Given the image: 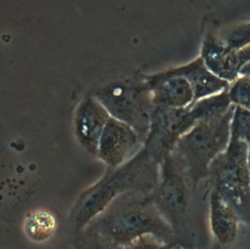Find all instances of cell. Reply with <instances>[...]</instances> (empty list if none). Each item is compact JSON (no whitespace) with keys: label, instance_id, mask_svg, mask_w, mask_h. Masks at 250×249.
I'll list each match as a JSON object with an SVG mask.
<instances>
[{"label":"cell","instance_id":"obj_1","mask_svg":"<svg viewBox=\"0 0 250 249\" xmlns=\"http://www.w3.org/2000/svg\"><path fill=\"white\" fill-rule=\"evenodd\" d=\"M160 165L144 146L121 166L106 168L104 175L76 199L69 213V223L78 232L117 196L129 191L151 192L158 184Z\"/></svg>","mask_w":250,"mask_h":249},{"label":"cell","instance_id":"obj_2","mask_svg":"<svg viewBox=\"0 0 250 249\" xmlns=\"http://www.w3.org/2000/svg\"><path fill=\"white\" fill-rule=\"evenodd\" d=\"M150 193L129 191L117 196L88 226L118 249L144 235H152L165 243H178L174 229L158 211Z\"/></svg>","mask_w":250,"mask_h":249},{"label":"cell","instance_id":"obj_3","mask_svg":"<svg viewBox=\"0 0 250 249\" xmlns=\"http://www.w3.org/2000/svg\"><path fill=\"white\" fill-rule=\"evenodd\" d=\"M233 108L234 104L221 116L197 122L176 145L175 150L185 161L192 192L208 178L210 164L229 143Z\"/></svg>","mask_w":250,"mask_h":249},{"label":"cell","instance_id":"obj_4","mask_svg":"<svg viewBox=\"0 0 250 249\" xmlns=\"http://www.w3.org/2000/svg\"><path fill=\"white\" fill-rule=\"evenodd\" d=\"M207 180L240 221L250 223L249 145L229 140L226 150L210 164Z\"/></svg>","mask_w":250,"mask_h":249},{"label":"cell","instance_id":"obj_5","mask_svg":"<svg viewBox=\"0 0 250 249\" xmlns=\"http://www.w3.org/2000/svg\"><path fill=\"white\" fill-rule=\"evenodd\" d=\"M92 95L101 102L111 117L128 124L145 142L154 104L142 78L114 81L97 88Z\"/></svg>","mask_w":250,"mask_h":249},{"label":"cell","instance_id":"obj_6","mask_svg":"<svg viewBox=\"0 0 250 249\" xmlns=\"http://www.w3.org/2000/svg\"><path fill=\"white\" fill-rule=\"evenodd\" d=\"M159 165V181L150 195L178 240L187 222L191 186L185 161L175 149Z\"/></svg>","mask_w":250,"mask_h":249},{"label":"cell","instance_id":"obj_7","mask_svg":"<svg viewBox=\"0 0 250 249\" xmlns=\"http://www.w3.org/2000/svg\"><path fill=\"white\" fill-rule=\"evenodd\" d=\"M195 124L188 106L182 108L154 106L149 130L143 146L160 164L174 151L182 136Z\"/></svg>","mask_w":250,"mask_h":249},{"label":"cell","instance_id":"obj_8","mask_svg":"<svg viewBox=\"0 0 250 249\" xmlns=\"http://www.w3.org/2000/svg\"><path fill=\"white\" fill-rule=\"evenodd\" d=\"M143 145V140L132 127L110 116L101 136L97 157L106 168L114 169L131 159Z\"/></svg>","mask_w":250,"mask_h":249},{"label":"cell","instance_id":"obj_9","mask_svg":"<svg viewBox=\"0 0 250 249\" xmlns=\"http://www.w3.org/2000/svg\"><path fill=\"white\" fill-rule=\"evenodd\" d=\"M110 115L101 102L92 94L77 104L72 121V130L78 144L89 154H98L99 143Z\"/></svg>","mask_w":250,"mask_h":249},{"label":"cell","instance_id":"obj_10","mask_svg":"<svg viewBox=\"0 0 250 249\" xmlns=\"http://www.w3.org/2000/svg\"><path fill=\"white\" fill-rule=\"evenodd\" d=\"M141 78L150 92L154 106L182 108L193 103V90L188 80L168 69L144 74Z\"/></svg>","mask_w":250,"mask_h":249},{"label":"cell","instance_id":"obj_11","mask_svg":"<svg viewBox=\"0 0 250 249\" xmlns=\"http://www.w3.org/2000/svg\"><path fill=\"white\" fill-rule=\"evenodd\" d=\"M199 56L206 66L223 80L231 83L240 75L242 63L238 50L229 47L212 33H208L203 39Z\"/></svg>","mask_w":250,"mask_h":249},{"label":"cell","instance_id":"obj_12","mask_svg":"<svg viewBox=\"0 0 250 249\" xmlns=\"http://www.w3.org/2000/svg\"><path fill=\"white\" fill-rule=\"evenodd\" d=\"M168 71L188 80L193 90V102L228 90L230 85L229 82L215 75L200 56L182 65L168 68Z\"/></svg>","mask_w":250,"mask_h":249},{"label":"cell","instance_id":"obj_13","mask_svg":"<svg viewBox=\"0 0 250 249\" xmlns=\"http://www.w3.org/2000/svg\"><path fill=\"white\" fill-rule=\"evenodd\" d=\"M209 221L217 243L227 246L234 241L241 221L236 212L212 188L209 195Z\"/></svg>","mask_w":250,"mask_h":249},{"label":"cell","instance_id":"obj_14","mask_svg":"<svg viewBox=\"0 0 250 249\" xmlns=\"http://www.w3.org/2000/svg\"><path fill=\"white\" fill-rule=\"evenodd\" d=\"M58 225V218L55 213L46 208H37L25 216L22 228L29 240L40 243L55 234Z\"/></svg>","mask_w":250,"mask_h":249},{"label":"cell","instance_id":"obj_15","mask_svg":"<svg viewBox=\"0 0 250 249\" xmlns=\"http://www.w3.org/2000/svg\"><path fill=\"white\" fill-rule=\"evenodd\" d=\"M233 104L230 102L228 90L200 99L188 105L191 116L197 123L225 114Z\"/></svg>","mask_w":250,"mask_h":249},{"label":"cell","instance_id":"obj_16","mask_svg":"<svg viewBox=\"0 0 250 249\" xmlns=\"http://www.w3.org/2000/svg\"><path fill=\"white\" fill-rule=\"evenodd\" d=\"M74 249H118L110 240L90 226L75 233Z\"/></svg>","mask_w":250,"mask_h":249},{"label":"cell","instance_id":"obj_17","mask_svg":"<svg viewBox=\"0 0 250 249\" xmlns=\"http://www.w3.org/2000/svg\"><path fill=\"white\" fill-rule=\"evenodd\" d=\"M229 140L241 141L250 145V110L234 105L230 120Z\"/></svg>","mask_w":250,"mask_h":249},{"label":"cell","instance_id":"obj_18","mask_svg":"<svg viewBox=\"0 0 250 249\" xmlns=\"http://www.w3.org/2000/svg\"><path fill=\"white\" fill-rule=\"evenodd\" d=\"M228 93L230 102L234 105H239L250 110V76L240 74L230 83Z\"/></svg>","mask_w":250,"mask_h":249},{"label":"cell","instance_id":"obj_19","mask_svg":"<svg viewBox=\"0 0 250 249\" xmlns=\"http://www.w3.org/2000/svg\"><path fill=\"white\" fill-rule=\"evenodd\" d=\"M223 40L229 47L236 50L250 44V22H244L234 26Z\"/></svg>","mask_w":250,"mask_h":249},{"label":"cell","instance_id":"obj_20","mask_svg":"<svg viewBox=\"0 0 250 249\" xmlns=\"http://www.w3.org/2000/svg\"><path fill=\"white\" fill-rule=\"evenodd\" d=\"M178 243H165L152 235H144L120 249H175Z\"/></svg>","mask_w":250,"mask_h":249},{"label":"cell","instance_id":"obj_21","mask_svg":"<svg viewBox=\"0 0 250 249\" xmlns=\"http://www.w3.org/2000/svg\"><path fill=\"white\" fill-rule=\"evenodd\" d=\"M238 56L240 59V62L243 64L247 63L250 62V44L242 47L241 49L238 50Z\"/></svg>","mask_w":250,"mask_h":249},{"label":"cell","instance_id":"obj_22","mask_svg":"<svg viewBox=\"0 0 250 249\" xmlns=\"http://www.w3.org/2000/svg\"><path fill=\"white\" fill-rule=\"evenodd\" d=\"M240 74H243V75H249V76H250V62L242 65L241 70H240Z\"/></svg>","mask_w":250,"mask_h":249},{"label":"cell","instance_id":"obj_23","mask_svg":"<svg viewBox=\"0 0 250 249\" xmlns=\"http://www.w3.org/2000/svg\"><path fill=\"white\" fill-rule=\"evenodd\" d=\"M249 168H250V145H249Z\"/></svg>","mask_w":250,"mask_h":249},{"label":"cell","instance_id":"obj_24","mask_svg":"<svg viewBox=\"0 0 250 249\" xmlns=\"http://www.w3.org/2000/svg\"><path fill=\"white\" fill-rule=\"evenodd\" d=\"M178 249H189V248H182V247H180V246H178Z\"/></svg>","mask_w":250,"mask_h":249}]
</instances>
